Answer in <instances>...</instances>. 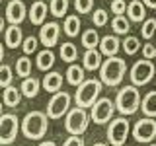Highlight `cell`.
<instances>
[{"label": "cell", "instance_id": "cell-1", "mask_svg": "<svg viewBox=\"0 0 156 146\" xmlns=\"http://www.w3.org/2000/svg\"><path fill=\"white\" fill-rule=\"evenodd\" d=\"M49 117L43 111H29L22 121V133L29 140H39L49 130Z\"/></svg>", "mask_w": 156, "mask_h": 146}, {"label": "cell", "instance_id": "cell-2", "mask_svg": "<svg viewBox=\"0 0 156 146\" xmlns=\"http://www.w3.org/2000/svg\"><path fill=\"white\" fill-rule=\"evenodd\" d=\"M127 72V62L125 58L119 57H109L104 61V64L100 68V80L105 86H119L121 80L125 78Z\"/></svg>", "mask_w": 156, "mask_h": 146}, {"label": "cell", "instance_id": "cell-3", "mask_svg": "<svg viewBox=\"0 0 156 146\" xmlns=\"http://www.w3.org/2000/svg\"><path fill=\"white\" fill-rule=\"evenodd\" d=\"M101 80H96V78H88L82 86H78L76 94H74V99H76V105L78 107H94L96 101L100 99V94H101Z\"/></svg>", "mask_w": 156, "mask_h": 146}, {"label": "cell", "instance_id": "cell-4", "mask_svg": "<svg viewBox=\"0 0 156 146\" xmlns=\"http://www.w3.org/2000/svg\"><path fill=\"white\" fill-rule=\"evenodd\" d=\"M115 105L117 111L123 115H133L136 113L140 105H143V99H140V94L135 86H125L119 90V94L115 97Z\"/></svg>", "mask_w": 156, "mask_h": 146}, {"label": "cell", "instance_id": "cell-5", "mask_svg": "<svg viewBox=\"0 0 156 146\" xmlns=\"http://www.w3.org/2000/svg\"><path fill=\"white\" fill-rule=\"evenodd\" d=\"M92 117L86 113L84 107H74V109L68 111L66 119H65V129L70 136H80L86 133L88 125H90Z\"/></svg>", "mask_w": 156, "mask_h": 146}, {"label": "cell", "instance_id": "cell-6", "mask_svg": "<svg viewBox=\"0 0 156 146\" xmlns=\"http://www.w3.org/2000/svg\"><path fill=\"white\" fill-rule=\"evenodd\" d=\"M154 72H156L154 62L146 61V58H140V61H136L133 64L129 76H131V82H133L135 86H144L154 78Z\"/></svg>", "mask_w": 156, "mask_h": 146}, {"label": "cell", "instance_id": "cell-7", "mask_svg": "<svg viewBox=\"0 0 156 146\" xmlns=\"http://www.w3.org/2000/svg\"><path fill=\"white\" fill-rule=\"evenodd\" d=\"M131 133V125L125 117H117L109 123L107 127V140H109L111 146H123L127 136Z\"/></svg>", "mask_w": 156, "mask_h": 146}, {"label": "cell", "instance_id": "cell-8", "mask_svg": "<svg viewBox=\"0 0 156 146\" xmlns=\"http://www.w3.org/2000/svg\"><path fill=\"white\" fill-rule=\"evenodd\" d=\"M70 111V94L57 92L47 103V117L49 119H61L62 115H68Z\"/></svg>", "mask_w": 156, "mask_h": 146}, {"label": "cell", "instance_id": "cell-9", "mask_svg": "<svg viewBox=\"0 0 156 146\" xmlns=\"http://www.w3.org/2000/svg\"><path fill=\"white\" fill-rule=\"evenodd\" d=\"M20 130V119L14 113H4L0 117V144L8 146L16 140Z\"/></svg>", "mask_w": 156, "mask_h": 146}, {"label": "cell", "instance_id": "cell-10", "mask_svg": "<svg viewBox=\"0 0 156 146\" xmlns=\"http://www.w3.org/2000/svg\"><path fill=\"white\" fill-rule=\"evenodd\" d=\"M115 109H117L115 101H111L109 97H100V99L96 101V105L92 107L90 117L96 125H105V123H109V119L113 117Z\"/></svg>", "mask_w": 156, "mask_h": 146}, {"label": "cell", "instance_id": "cell-11", "mask_svg": "<svg viewBox=\"0 0 156 146\" xmlns=\"http://www.w3.org/2000/svg\"><path fill=\"white\" fill-rule=\"evenodd\" d=\"M133 136L136 142L148 144L156 138V121H152L150 117H144V119L136 121L133 127Z\"/></svg>", "mask_w": 156, "mask_h": 146}, {"label": "cell", "instance_id": "cell-12", "mask_svg": "<svg viewBox=\"0 0 156 146\" xmlns=\"http://www.w3.org/2000/svg\"><path fill=\"white\" fill-rule=\"evenodd\" d=\"M58 35H61V26L57 22H47L41 26V31H39V41L41 45H45V49H51L57 45Z\"/></svg>", "mask_w": 156, "mask_h": 146}, {"label": "cell", "instance_id": "cell-13", "mask_svg": "<svg viewBox=\"0 0 156 146\" xmlns=\"http://www.w3.org/2000/svg\"><path fill=\"white\" fill-rule=\"evenodd\" d=\"M27 16V10H26V4L22 0H10L8 6H6V19L12 26H20V23L26 19Z\"/></svg>", "mask_w": 156, "mask_h": 146}, {"label": "cell", "instance_id": "cell-14", "mask_svg": "<svg viewBox=\"0 0 156 146\" xmlns=\"http://www.w3.org/2000/svg\"><path fill=\"white\" fill-rule=\"evenodd\" d=\"M121 47H123V43H121L115 35H105V37H101L100 53L105 55L107 58H109V57H117V53H119Z\"/></svg>", "mask_w": 156, "mask_h": 146}, {"label": "cell", "instance_id": "cell-15", "mask_svg": "<svg viewBox=\"0 0 156 146\" xmlns=\"http://www.w3.org/2000/svg\"><path fill=\"white\" fill-rule=\"evenodd\" d=\"M47 18V4L43 0H35L29 8V19H31L33 26H43Z\"/></svg>", "mask_w": 156, "mask_h": 146}, {"label": "cell", "instance_id": "cell-16", "mask_svg": "<svg viewBox=\"0 0 156 146\" xmlns=\"http://www.w3.org/2000/svg\"><path fill=\"white\" fill-rule=\"evenodd\" d=\"M23 35H22V27L18 26H10L6 27V33H4V43H6V47L10 49H16L20 45H23Z\"/></svg>", "mask_w": 156, "mask_h": 146}, {"label": "cell", "instance_id": "cell-17", "mask_svg": "<svg viewBox=\"0 0 156 146\" xmlns=\"http://www.w3.org/2000/svg\"><path fill=\"white\" fill-rule=\"evenodd\" d=\"M127 16H129L131 22H146V6L140 0H133L129 2V8H127Z\"/></svg>", "mask_w": 156, "mask_h": 146}, {"label": "cell", "instance_id": "cell-18", "mask_svg": "<svg viewBox=\"0 0 156 146\" xmlns=\"http://www.w3.org/2000/svg\"><path fill=\"white\" fill-rule=\"evenodd\" d=\"M66 82L70 86H82L86 82L84 76V66H78V64H70L66 70Z\"/></svg>", "mask_w": 156, "mask_h": 146}, {"label": "cell", "instance_id": "cell-19", "mask_svg": "<svg viewBox=\"0 0 156 146\" xmlns=\"http://www.w3.org/2000/svg\"><path fill=\"white\" fill-rule=\"evenodd\" d=\"M61 86H62V74L61 72H49L43 78V88L51 94H57L61 92Z\"/></svg>", "mask_w": 156, "mask_h": 146}, {"label": "cell", "instance_id": "cell-20", "mask_svg": "<svg viewBox=\"0 0 156 146\" xmlns=\"http://www.w3.org/2000/svg\"><path fill=\"white\" fill-rule=\"evenodd\" d=\"M104 61H101V53L98 49H92V51H86L84 53V68L86 70H98L101 68Z\"/></svg>", "mask_w": 156, "mask_h": 146}, {"label": "cell", "instance_id": "cell-21", "mask_svg": "<svg viewBox=\"0 0 156 146\" xmlns=\"http://www.w3.org/2000/svg\"><path fill=\"white\" fill-rule=\"evenodd\" d=\"M43 82H39L37 78H26V80L22 82V86H20V90H22V94L26 97H35L39 94V88H41Z\"/></svg>", "mask_w": 156, "mask_h": 146}, {"label": "cell", "instance_id": "cell-22", "mask_svg": "<svg viewBox=\"0 0 156 146\" xmlns=\"http://www.w3.org/2000/svg\"><path fill=\"white\" fill-rule=\"evenodd\" d=\"M20 99H22V90H20V88L10 86V88L4 90L2 101H4V105H6V107H16V105H20Z\"/></svg>", "mask_w": 156, "mask_h": 146}, {"label": "cell", "instance_id": "cell-23", "mask_svg": "<svg viewBox=\"0 0 156 146\" xmlns=\"http://www.w3.org/2000/svg\"><path fill=\"white\" fill-rule=\"evenodd\" d=\"M140 109H143V113L146 117H156V90L154 92H148L144 97H143V105H140Z\"/></svg>", "mask_w": 156, "mask_h": 146}, {"label": "cell", "instance_id": "cell-24", "mask_svg": "<svg viewBox=\"0 0 156 146\" xmlns=\"http://www.w3.org/2000/svg\"><path fill=\"white\" fill-rule=\"evenodd\" d=\"M80 27H82V22H80L78 16H66L65 26H62V31H65L68 37H76L78 33H80Z\"/></svg>", "mask_w": 156, "mask_h": 146}, {"label": "cell", "instance_id": "cell-25", "mask_svg": "<svg viewBox=\"0 0 156 146\" xmlns=\"http://www.w3.org/2000/svg\"><path fill=\"white\" fill-rule=\"evenodd\" d=\"M100 43H101V39H100V35H98V31H96L94 27H92V29H86V31L82 33V45L86 47V51L96 49Z\"/></svg>", "mask_w": 156, "mask_h": 146}, {"label": "cell", "instance_id": "cell-26", "mask_svg": "<svg viewBox=\"0 0 156 146\" xmlns=\"http://www.w3.org/2000/svg\"><path fill=\"white\" fill-rule=\"evenodd\" d=\"M53 64H55V55H53L51 49H45L37 55V68L39 70H49Z\"/></svg>", "mask_w": 156, "mask_h": 146}, {"label": "cell", "instance_id": "cell-27", "mask_svg": "<svg viewBox=\"0 0 156 146\" xmlns=\"http://www.w3.org/2000/svg\"><path fill=\"white\" fill-rule=\"evenodd\" d=\"M29 74H31V61L27 57H20L16 61V76L26 80V78H29Z\"/></svg>", "mask_w": 156, "mask_h": 146}, {"label": "cell", "instance_id": "cell-28", "mask_svg": "<svg viewBox=\"0 0 156 146\" xmlns=\"http://www.w3.org/2000/svg\"><path fill=\"white\" fill-rule=\"evenodd\" d=\"M61 58L65 62H74L78 58V49L74 43H62L61 45Z\"/></svg>", "mask_w": 156, "mask_h": 146}, {"label": "cell", "instance_id": "cell-29", "mask_svg": "<svg viewBox=\"0 0 156 146\" xmlns=\"http://www.w3.org/2000/svg\"><path fill=\"white\" fill-rule=\"evenodd\" d=\"M111 27H113V31L117 33V35H125V33H129L131 23H129V19H127L125 16H115L113 19H111Z\"/></svg>", "mask_w": 156, "mask_h": 146}, {"label": "cell", "instance_id": "cell-30", "mask_svg": "<svg viewBox=\"0 0 156 146\" xmlns=\"http://www.w3.org/2000/svg\"><path fill=\"white\" fill-rule=\"evenodd\" d=\"M49 12H51L55 18L66 16V12H68V0H51V4H49Z\"/></svg>", "mask_w": 156, "mask_h": 146}, {"label": "cell", "instance_id": "cell-31", "mask_svg": "<svg viewBox=\"0 0 156 146\" xmlns=\"http://www.w3.org/2000/svg\"><path fill=\"white\" fill-rule=\"evenodd\" d=\"M12 78H14L12 68H10L8 64H2V66H0V86H2L4 90L10 88V84H12Z\"/></svg>", "mask_w": 156, "mask_h": 146}, {"label": "cell", "instance_id": "cell-32", "mask_svg": "<svg viewBox=\"0 0 156 146\" xmlns=\"http://www.w3.org/2000/svg\"><path fill=\"white\" fill-rule=\"evenodd\" d=\"M123 49H125L127 55H135V53L140 49V41L136 37L129 35V37H125V41H123Z\"/></svg>", "mask_w": 156, "mask_h": 146}, {"label": "cell", "instance_id": "cell-33", "mask_svg": "<svg viewBox=\"0 0 156 146\" xmlns=\"http://www.w3.org/2000/svg\"><path fill=\"white\" fill-rule=\"evenodd\" d=\"M154 33H156V18H148L143 23V27H140V35L144 39H150Z\"/></svg>", "mask_w": 156, "mask_h": 146}, {"label": "cell", "instance_id": "cell-34", "mask_svg": "<svg viewBox=\"0 0 156 146\" xmlns=\"http://www.w3.org/2000/svg\"><path fill=\"white\" fill-rule=\"evenodd\" d=\"M92 22H94L96 27H104L105 23L109 22V14H107V10H104V8L96 10V12H94V18H92Z\"/></svg>", "mask_w": 156, "mask_h": 146}, {"label": "cell", "instance_id": "cell-35", "mask_svg": "<svg viewBox=\"0 0 156 146\" xmlns=\"http://www.w3.org/2000/svg\"><path fill=\"white\" fill-rule=\"evenodd\" d=\"M74 8L80 14H88L94 8V0H74Z\"/></svg>", "mask_w": 156, "mask_h": 146}, {"label": "cell", "instance_id": "cell-36", "mask_svg": "<svg viewBox=\"0 0 156 146\" xmlns=\"http://www.w3.org/2000/svg\"><path fill=\"white\" fill-rule=\"evenodd\" d=\"M129 4H125V0H111V12L115 16H123V12H127Z\"/></svg>", "mask_w": 156, "mask_h": 146}, {"label": "cell", "instance_id": "cell-37", "mask_svg": "<svg viewBox=\"0 0 156 146\" xmlns=\"http://www.w3.org/2000/svg\"><path fill=\"white\" fill-rule=\"evenodd\" d=\"M37 39L33 37V35H29V37H26V41H23V45H22V49H23V53H26V55H31L33 51H35L37 49Z\"/></svg>", "mask_w": 156, "mask_h": 146}, {"label": "cell", "instance_id": "cell-38", "mask_svg": "<svg viewBox=\"0 0 156 146\" xmlns=\"http://www.w3.org/2000/svg\"><path fill=\"white\" fill-rule=\"evenodd\" d=\"M143 57L146 58V61H152V58L156 57V47L152 45V43H146V45L143 47Z\"/></svg>", "mask_w": 156, "mask_h": 146}, {"label": "cell", "instance_id": "cell-39", "mask_svg": "<svg viewBox=\"0 0 156 146\" xmlns=\"http://www.w3.org/2000/svg\"><path fill=\"white\" fill-rule=\"evenodd\" d=\"M62 146H84V140H82V136H68L62 142Z\"/></svg>", "mask_w": 156, "mask_h": 146}, {"label": "cell", "instance_id": "cell-40", "mask_svg": "<svg viewBox=\"0 0 156 146\" xmlns=\"http://www.w3.org/2000/svg\"><path fill=\"white\" fill-rule=\"evenodd\" d=\"M143 2H144V6H148V8H156V0H143Z\"/></svg>", "mask_w": 156, "mask_h": 146}, {"label": "cell", "instance_id": "cell-41", "mask_svg": "<svg viewBox=\"0 0 156 146\" xmlns=\"http://www.w3.org/2000/svg\"><path fill=\"white\" fill-rule=\"evenodd\" d=\"M39 146H57L55 142H53V140H45V142H41Z\"/></svg>", "mask_w": 156, "mask_h": 146}, {"label": "cell", "instance_id": "cell-42", "mask_svg": "<svg viewBox=\"0 0 156 146\" xmlns=\"http://www.w3.org/2000/svg\"><path fill=\"white\" fill-rule=\"evenodd\" d=\"M92 146H107V144H104V142H96V144H92Z\"/></svg>", "mask_w": 156, "mask_h": 146}, {"label": "cell", "instance_id": "cell-43", "mask_svg": "<svg viewBox=\"0 0 156 146\" xmlns=\"http://www.w3.org/2000/svg\"><path fill=\"white\" fill-rule=\"evenodd\" d=\"M148 146H156V144H148Z\"/></svg>", "mask_w": 156, "mask_h": 146}]
</instances>
